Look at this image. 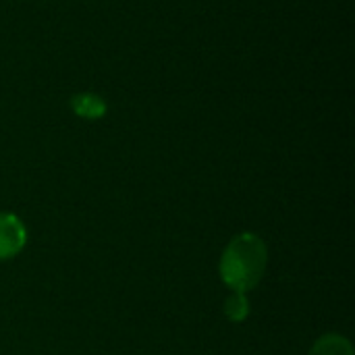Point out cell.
Returning <instances> with one entry per match:
<instances>
[{
  "mask_svg": "<svg viewBox=\"0 0 355 355\" xmlns=\"http://www.w3.org/2000/svg\"><path fill=\"white\" fill-rule=\"evenodd\" d=\"M268 266V250L260 235L256 233H239L235 235L227 248L223 250L218 262L220 281L239 293H248L256 289L262 281Z\"/></svg>",
  "mask_w": 355,
  "mask_h": 355,
  "instance_id": "obj_1",
  "label": "cell"
},
{
  "mask_svg": "<svg viewBox=\"0 0 355 355\" xmlns=\"http://www.w3.org/2000/svg\"><path fill=\"white\" fill-rule=\"evenodd\" d=\"M225 316L231 322H243L250 316V302L245 293L239 291H231V295L225 300Z\"/></svg>",
  "mask_w": 355,
  "mask_h": 355,
  "instance_id": "obj_5",
  "label": "cell"
},
{
  "mask_svg": "<svg viewBox=\"0 0 355 355\" xmlns=\"http://www.w3.org/2000/svg\"><path fill=\"white\" fill-rule=\"evenodd\" d=\"M310 355H354V345L347 337L333 333V335L320 337L312 345Z\"/></svg>",
  "mask_w": 355,
  "mask_h": 355,
  "instance_id": "obj_4",
  "label": "cell"
},
{
  "mask_svg": "<svg viewBox=\"0 0 355 355\" xmlns=\"http://www.w3.org/2000/svg\"><path fill=\"white\" fill-rule=\"evenodd\" d=\"M71 108L79 119H87V121H96L106 114V102L94 92L75 94L71 98Z\"/></svg>",
  "mask_w": 355,
  "mask_h": 355,
  "instance_id": "obj_3",
  "label": "cell"
},
{
  "mask_svg": "<svg viewBox=\"0 0 355 355\" xmlns=\"http://www.w3.org/2000/svg\"><path fill=\"white\" fill-rule=\"evenodd\" d=\"M27 243V229L12 212H0V262L21 254Z\"/></svg>",
  "mask_w": 355,
  "mask_h": 355,
  "instance_id": "obj_2",
  "label": "cell"
}]
</instances>
